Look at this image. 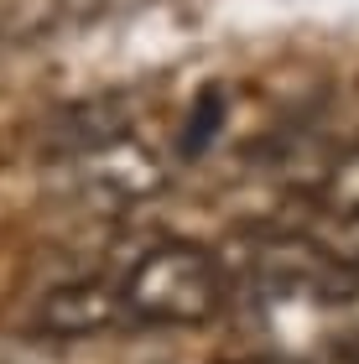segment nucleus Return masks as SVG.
I'll return each instance as SVG.
<instances>
[{
    "label": "nucleus",
    "mask_w": 359,
    "mask_h": 364,
    "mask_svg": "<svg viewBox=\"0 0 359 364\" xmlns=\"http://www.w3.org/2000/svg\"><path fill=\"white\" fill-rule=\"evenodd\" d=\"M297 364H359V354H354V343H333V349H323L313 359H297Z\"/></svg>",
    "instance_id": "obj_7"
},
{
    "label": "nucleus",
    "mask_w": 359,
    "mask_h": 364,
    "mask_svg": "<svg viewBox=\"0 0 359 364\" xmlns=\"http://www.w3.org/2000/svg\"><path fill=\"white\" fill-rule=\"evenodd\" d=\"M37 328L47 338H100V333H115V328H136V318L125 307L120 281L78 276V281H63V287H53L42 296Z\"/></svg>",
    "instance_id": "obj_3"
},
{
    "label": "nucleus",
    "mask_w": 359,
    "mask_h": 364,
    "mask_svg": "<svg viewBox=\"0 0 359 364\" xmlns=\"http://www.w3.org/2000/svg\"><path fill=\"white\" fill-rule=\"evenodd\" d=\"M73 172H78V188L94 203H109V208L146 203V198H156L167 188V161L136 136H120L109 146H94V151L73 156Z\"/></svg>",
    "instance_id": "obj_2"
},
{
    "label": "nucleus",
    "mask_w": 359,
    "mask_h": 364,
    "mask_svg": "<svg viewBox=\"0 0 359 364\" xmlns=\"http://www.w3.org/2000/svg\"><path fill=\"white\" fill-rule=\"evenodd\" d=\"M349 343H354V354H359V338H349Z\"/></svg>",
    "instance_id": "obj_9"
},
{
    "label": "nucleus",
    "mask_w": 359,
    "mask_h": 364,
    "mask_svg": "<svg viewBox=\"0 0 359 364\" xmlns=\"http://www.w3.org/2000/svg\"><path fill=\"white\" fill-rule=\"evenodd\" d=\"M219 364H297V359H282V354H235V359H219Z\"/></svg>",
    "instance_id": "obj_8"
},
{
    "label": "nucleus",
    "mask_w": 359,
    "mask_h": 364,
    "mask_svg": "<svg viewBox=\"0 0 359 364\" xmlns=\"http://www.w3.org/2000/svg\"><path fill=\"white\" fill-rule=\"evenodd\" d=\"M130 105L125 99H89V105H73V109H58L53 125H47V151L53 156H84L94 146H109L130 136Z\"/></svg>",
    "instance_id": "obj_4"
},
{
    "label": "nucleus",
    "mask_w": 359,
    "mask_h": 364,
    "mask_svg": "<svg viewBox=\"0 0 359 364\" xmlns=\"http://www.w3.org/2000/svg\"><path fill=\"white\" fill-rule=\"evenodd\" d=\"M318 208L323 213H349L359 219V146L354 151H338L333 167L318 182Z\"/></svg>",
    "instance_id": "obj_5"
},
{
    "label": "nucleus",
    "mask_w": 359,
    "mask_h": 364,
    "mask_svg": "<svg viewBox=\"0 0 359 364\" xmlns=\"http://www.w3.org/2000/svg\"><path fill=\"white\" fill-rule=\"evenodd\" d=\"M120 291H125L130 318L151 323V328L214 323L219 312L230 307V296H235L219 255L203 250V245H188V240L151 245V250L120 276Z\"/></svg>",
    "instance_id": "obj_1"
},
{
    "label": "nucleus",
    "mask_w": 359,
    "mask_h": 364,
    "mask_svg": "<svg viewBox=\"0 0 359 364\" xmlns=\"http://www.w3.org/2000/svg\"><path fill=\"white\" fill-rule=\"evenodd\" d=\"M219 125H224V94L203 89L198 105H193V114H188V130H183V156H203L208 141L219 136Z\"/></svg>",
    "instance_id": "obj_6"
}]
</instances>
